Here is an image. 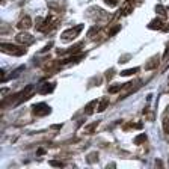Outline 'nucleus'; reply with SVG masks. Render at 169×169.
<instances>
[{"instance_id":"f257e3e1","label":"nucleus","mask_w":169,"mask_h":169,"mask_svg":"<svg viewBox=\"0 0 169 169\" xmlns=\"http://www.w3.org/2000/svg\"><path fill=\"white\" fill-rule=\"evenodd\" d=\"M35 92H36V88H35V85H27L21 92H18V94H15L14 95V98H6L5 101H3V106H17V104H20V103H24L27 101L29 98H32V95H33Z\"/></svg>"},{"instance_id":"f03ea898","label":"nucleus","mask_w":169,"mask_h":169,"mask_svg":"<svg viewBox=\"0 0 169 169\" xmlns=\"http://www.w3.org/2000/svg\"><path fill=\"white\" fill-rule=\"evenodd\" d=\"M0 50L3 53H6V55H14V56H23L27 51V48L20 47V45H15V44H9V42H2Z\"/></svg>"},{"instance_id":"7ed1b4c3","label":"nucleus","mask_w":169,"mask_h":169,"mask_svg":"<svg viewBox=\"0 0 169 169\" xmlns=\"http://www.w3.org/2000/svg\"><path fill=\"white\" fill-rule=\"evenodd\" d=\"M83 30V24H77L76 27H71V29H68L65 32H62L60 35V39L64 41V42H68V41H73V39H76L79 33Z\"/></svg>"},{"instance_id":"20e7f679","label":"nucleus","mask_w":169,"mask_h":169,"mask_svg":"<svg viewBox=\"0 0 169 169\" xmlns=\"http://www.w3.org/2000/svg\"><path fill=\"white\" fill-rule=\"evenodd\" d=\"M140 86H142V80H136V82H128V83H125L122 91H121V97H119V98H121V100L127 98L130 94L136 92Z\"/></svg>"},{"instance_id":"39448f33","label":"nucleus","mask_w":169,"mask_h":169,"mask_svg":"<svg viewBox=\"0 0 169 169\" xmlns=\"http://www.w3.org/2000/svg\"><path fill=\"white\" fill-rule=\"evenodd\" d=\"M32 113L35 116H47L51 113V107L47 103H36L32 106Z\"/></svg>"},{"instance_id":"423d86ee","label":"nucleus","mask_w":169,"mask_h":169,"mask_svg":"<svg viewBox=\"0 0 169 169\" xmlns=\"http://www.w3.org/2000/svg\"><path fill=\"white\" fill-rule=\"evenodd\" d=\"M15 39H17L18 44H23V45H29V44H32V42L35 41V38L29 33L27 30H23L21 33H18L17 36H15Z\"/></svg>"},{"instance_id":"0eeeda50","label":"nucleus","mask_w":169,"mask_h":169,"mask_svg":"<svg viewBox=\"0 0 169 169\" xmlns=\"http://www.w3.org/2000/svg\"><path fill=\"white\" fill-rule=\"evenodd\" d=\"M55 83H50V82H45L42 85H39V88H38V94H41V95H45V94H50V92H53L55 91Z\"/></svg>"},{"instance_id":"6e6552de","label":"nucleus","mask_w":169,"mask_h":169,"mask_svg":"<svg viewBox=\"0 0 169 169\" xmlns=\"http://www.w3.org/2000/svg\"><path fill=\"white\" fill-rule=\"evenodd\" d=\"M32 27V20H30V17H23L20 21L17 23V29H20V30H29Z\"/></svg>"},{"instance_id":"1a4fd4ad","label":"nucleus","mask_w":169,"mask_h":169,"mask_svg":"<svg viewBox=\"0 0 169 169\" xmlns=\"http://www.w3.org/2000/svg\"><path fill=\"white\" fill-rule=\"evenodd\" d=\"M158 64H160V57L156 55V56H153L149 60H147V64H145V69L147 71H151V69H154V68L158 67Z\"/></svg>"},{"instance_id":"9d476101","label":"nucleus","mask_w":169,"mask_h":169,"mask_svg":"<svg viewBox=\"0 0 169 169\" xmlns=\"http://www.w3.org/2000/svg\"><path fill=\"white\" fill-rule=\"evenodd\" d=\"M163 21L160 20V18H154L153 21H149L148 24V29H151V30H163Z\"/></svg>"},{"instance_id":"9b49d317","label":"nucleus","mask_w":169,"mask_h":169,"mask_svg":"<svg viewBox=\"0 0 169 169\" xmlns=\"http://www.w3.org/2000/svg\"><path fill=\"white\" fill-rule=\"evenodd\" d=\"M131 12H133V5H131V2L128 0L124 6L119 9V15H128V14H131Z\"/></svg>"},{"instance_id":"f8f14e48","label":"nucleus","mask_w":169,"mask_h":169,"mask_svg":"<svg viewBox=\"0 0 169 169\" xmlns=\"http://www.w3.org/2000/svg\"><path fill=\"white\" fill-rule=\"evenodd\" d=\"M97 104H98V100H92V101L85 107V113H86V115H92L94 110H97Z\"/></svg>"},{"instance_id":"ddd939ff","label":"nucleus","mask_w":169,"mask_h":169,"mask_svg":"<svg viewBox=\"0 0 169 169\" xmlns=\"http://www.w3.org/2000/svg\"><path fill=\"white\" fill-rule=\"evenodd\" d=\"M107 106H109V100H107V98H103L101 101H98V104H97V112L98 113L104 112V110L107 109Z\"/></svg>"},{"instance_id":"4468645a","label":"nucleus","mask_w":169,"mask_h":169,"mask_svg":"<svg viewBox=\"0 0 169 169\" xmlns=\"http://www.w3.org/2000/svg\"><path fill=\"white\" fill-rule=\"evenodd\" d=\"M98 124H100V122L95 121V122H92V124L86 125V127H85V133H86V135H94V133H95V128L98 127Z\"/></svg>"},{"instance_id":"2eb2a0df","label":"nucleus","mask_w":169,"mask_h":169,"mask_svg":"<svg viewBox=\"0 0 169 169\" xmlns=\"http://www.w3.org/2000/svg\"><path fill=\"white\" fill-rule=\"evenodd\" d=\"M136 73H139V67H135V68H128V69H124L122 73H121V76L122 77H127V76H133Z\"/></svg>"},{"instance_id":"dca6fc26","label":"nucleus","mask_w":169,"mask_h":169,"mask_svg":"<svg viewBox=\"0 0 169 169\" xmlns=\"http://www.w3.org/2000/svg\"><path fill=\"white\" fill-rule=\"evenodd\" d=\"M144 142H147V135L145 133H140L135 137V145H142Z\"/></svg>"},{"instance_id":"f3484780","label":"nucleus","mask_w":169,"mask_h":169,"mask_svg":"<svg viewBox=\"0 0 169 169\" xmlns=\"http://www.w3.org/2000/svg\"><path fill=\"white\" fill-rule=\"evenodd\" d=\"M86 162H88L89 165H94V163H97V162H98V153H91L89 156L86 157Z\"/></svg>"},{"instance_id":"a211bd4d","label":"nucleus","mask_w":169,"mask_h":169,"mask_svg":"<svg viewBox=\"0 0 169 169\" xmlns=\"http://www.w3.org/2000/svg\"><path fill=\"white\" fill-rule=\"evenodd\" d=\"M122 88H124V85H119V83L112 85V86H109V94H116V92L122 91Z\"/></svg>"},{"instance_id":"6ab92c4d","label":"nucleus","mask_w":169,"mask_h":169,"mask_svg":"<svg viewBox=\"0 0 169 169\" xmlns=\"http://www.w3.org/2000/svg\"><path fill=\"white\" fill-rule=\"evenodd\" d=\"M156 12H157V14L160 15V17H162V18H166V15H168L166 9H165L162 5H157V6H156Z\"/></svg>"},{"instance_id":"aec40b11","label":"nucleus","mask_w":169,"mask_h":169,"mask_svg":"<svg viewBox=\"0 0 169 169\" xmlns=\"http://www.w3.org/2000/svg\"><path fill=\"white\" fill-rule=\"evenodd\" d=\"M86 57V53H80V55H76V56L69 57V59H67V60H69V62H80L82 59H85Z\"/></svg>"},{"instance_id":"412c9836","label":"nucleus","mask_w":169,"mask_h":169,"mask_svg":"<svg viewBox=\"0 0 169 169\" xmlns=\"http://www.w3.org/2000/svg\"><path fill=\"white\" fill-rule=\"evenodd\" d=\"M100 32V29H98V26H94V27H91L89 32H88V36H89L91 39H94L95 38V33H98Z\"/></svg>"},{"instance_id":"4be33fe9","label":"nucleus","mask_w":169,"mask_h":169,"mask_svg":"<svg viewBox=\"0 0 169 169\" xmlns=\"http://www.w3.org/2000/svg\"><path fill=\"white\" fill-rule=\"evenodd\" d=\"M119 30H121V26H119V24H116V26H113L112 29H109V32H107V33H109V36H113L115 33H118Z\"/></svg>"},{"instance_id":"5701e85b","label":"nucleus","mask_w":169,"mask_h":169,"mask_svg":"<svg viewBox=\"0 0 169 169\" xmlns=\"http://www.w3.org/2000/svg\"><path fill=\"white\" fill-rule=\"evenodd\" d=\"M50 166H56V168H64L65 163L64 162H59V160H50Z\"/></svg>"},{"instance_id":"b1692460","label":"nucleus","mask_w":169,"mask_h":169,"mask_svg":"<svg viewBox=\"0 0 169 169\" xmlns=\"http://www.w3.org/2000/svg\"><path fill=\"white\" fill-rule=\"evenodd\" d=\"M163 128H165V133H169V119L166 116L163 118Z\"/></svg>"},{"instance_id":"393cba45","label":"nucleus","mask_w":169,"mask_h":169,"mask_svg":"<svg viewBox=\"0 0 169 169\" xmlns=\"http://www.w3.org/2000/svg\"><path fill=\"white\" fill-rule=\"evenodd\" d=\"M104 2H106V5H109V6H116V5H118V0H104Z\"/></svg>"},{"instance_id":"a878e982","label":"nucleus","mask_w":169,"mask_h":169,"mask_svg":"<svg viewBox=\"0 0 169 169\" xmlns=\"http://www.w3.org/2000/svg\"><path fill=\"white\" fill-rule=\"evenodd\" d=\"M162 60H169V45L166 47V51H165V55H163V57H162Z\"/></svg>"},{"instance_id":"bb28decb","label":"nucleus","mask_w":169,"mask_h":169,"mask_svg":"<svg viewBox=\"0 0 169 169\" xmlns=\"http://www.w3.org/2000/svg\"><path fill=\"white\" fill-rule=\"evenodd\" d=\"M51 47H53V42H50V44H47V45H45V47H44V48H42V51H41V53H45V51H48V50H50Z\"/></svg>"},{"instance_id":"cd10ccee","label":"nucleus","mask_w":169,"mask_h":169,"mask_svg":"<svg viewBox=\"0 0 169 169\" xmlns=\"http://www.w3.org/2000/svg\"><path fill=\"white\" fill-rule=\"evenodd\" d=\"M106 76H107V79H112V77H113V69H109Z\"/></svg>"},{"instance_id":"c85d7f7f","label":"nucleus","mask_w":169,"mask_h":169,"mask_svg":"<svg viewBox=\"0 0 169 169\" xmlns=\"http://www.w3.org/2000/svg\"><path fill=\"white\" fill-rule=\"evenodd\" d=\"M163 32H169V23L165 26V27H163Z\"/></svg>"},{"instance_id":"c756f323","label":"nucleus","mask_w":169,"mask_h":169,"mask_svg":"<svg viewBox=\"0 0 169 169\" xmlns=\"http://www.w3.org/2000/svg\"><path fill=\"white\" fill-rule=\"evenodd\" d=\"M169 113V106H168V109H166V113H165V115H168Z\"/></svg>"}]
</instances>
